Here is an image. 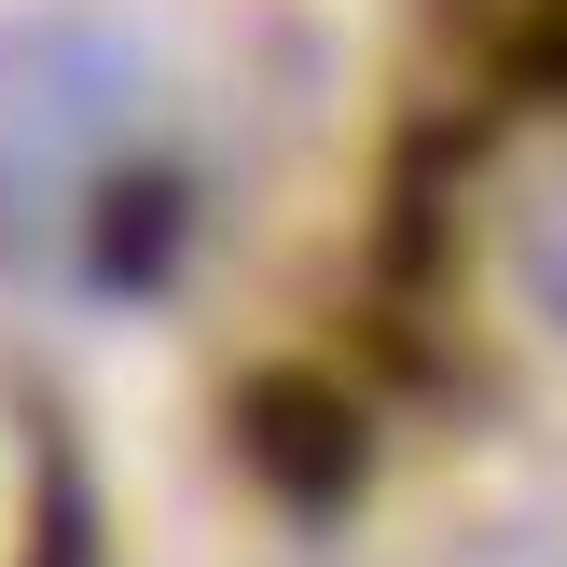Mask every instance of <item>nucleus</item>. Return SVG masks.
I'll return each instance as SVG.
<instances>
[{
  "label": "nucleus",
  "mask_w": 567,
  "mask_h": 567,
  "mask_svg": "<svg viewBox=\"0 0 567 567\" xmlns=\"http://www.w3.org/2000/svg\"><path fill=\"white\" fill-rule=\"evenodd\" d=\"M513 291H526V319H540L554 347H567V181L513 221Z\"/></svg>",
  "instance_id": "obj_1"
}]
</instances>
